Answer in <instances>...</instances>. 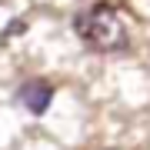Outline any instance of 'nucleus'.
<instances>
[{"label": "nucleus", "instance_id": "1", "mask_svg": "<svg viewBox=\"0 0 150 150\" xmlns=\"http://www.w3.org/2000/svg\"><path fill=\"white\" fill-rule=\"evenodd\" d=\"M77 37H80L90 50H103V54H113V50L127 47V27H123L120 13L107 4H93L74 20Z\"/></svg>", "mask_w": 150, "mask_h": 150}, {"label": "nucleus", "instance_id": "2", "mask_svg": "<svg viewBox=\"0 0 150 150\" xmlns=\"http://www.w3.org/2000/svg\"><path fill=\"white\" fill-rule=\"evenodd\" d=\"M17 100H20L30 113H43L50 107V100H54V87H50L47 80H27L20 90H17Z\"/></svg>", "mask_w": 150, "mask_h": 150}]
</instances>
